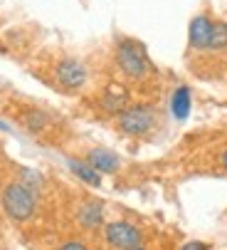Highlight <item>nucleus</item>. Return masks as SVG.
I'll list each match as a JSON object with an SVG mask.
<instances>
[{
    "instance_id": "2eb2a0df",
    "label": "nucleus",
    "mask_w": 227,
    "mask_h": 250,
    "mask_svg": "<svg viewBox=\"0 0 227 250\" xmlns=\"http://www.w3.org/2000/svg\"><path fill=\"white\" fill-rule=\"evenodd\" d=\"M180 250H210V245H205V243H200V240H190V243L180 245Z\"/></svg>"
},
{
    "instance_id": "dca6fc26",
    "label": "nucleus",
    "mask_w": 227,
    "mask_h": 250,
    "mask_svg": "<svg viewBox=\"0 0 227 250\" xmlns=\"http://www.w3.org/2000/svg\"><path fill=\"white\" fill-rule=\"evenodd\" d=\"M220 166H222V168L227 171V149H225V151L220 154Z\"/></svg>"
},
{
    "instance_id": "6e6552de",
    "label": "nucleus",
    "mask_w": 227,
    "mask_h": 250,
    "mask_svg": "<svg viewBox=\"0 0 227 250\" xmlns=\"http://www.w3.org/2000/svg\"><path fill=\"white\" fill-rule=\"evenodd\" d=\"M77 221L84 228H99L104 223V206L99 201H84L77 210Z\"/></svg>"
},
{
    "instance_id": "9d476101",
    "label": "nucleus",
    "mask_w": 227,
    "mask_h": 250,
    "mask_svg": "<svg viewBox=\"0 0 227 250\" xmlns=\"http://www.w3.org/2000/svg\"><path fill=\"white\" fill-rule=\"evenodd\" d=\"M67 166H69V171L77 176V178H82L84 184H89V186H101V173H96L87 161H79V159H67Z\"/></svg>"
},
{
    "instance_id": "4468645a",
    "label": "nucleus",
    "mask_w": 227,
    "mask_h": 250,
    "mask_svg": "<svg viewBox=\"0 0 227 250\" xmlns=\"http://www.w3.org/2000/svg\"><path fill=\"white\" fill-rule=\"evenodd\" d=\"M57 250H89V245H87V243H82V240H69V243L59 245Z\"/></svg>"
},
{
    "instance_id": "423d86ee",
    "label": "nucleus",
    "mask_w": 227,
    "mask_h": 250,
    "mask_svg": "<svg viewBox=\"0 0 227 250\" xmlns=\"http://www.w3.org/2000/svg\"><path fill=\"white\" fill-rule=\"evenodd\" d=\"M212 25L215 20H210L208 15H195L190 20V27H188V45H190V50H210Z\"/></svg>"
},
{
    "instance_id": "1a4fd4ad",
    "label": "nucleus",
    "mask_w": 227,
    "mask_h": 250,
    "mask_svg": "<svg viewBox=\"0 0 227 250\" xmlns=\"http://www.w3.org/2000/svg\"><path fill=\"white\" fill-rule=\"evenodd\" d=\"M126 106H129V94H126V89H121V87H109V89H106V94H104V99H101V109H104V112L119 117Z\"/></svg>"
},
{
    "instance_id": "f03ea898",
    "label": "nucleus",
    "mask_w": 227,
    "mask_h": 250,
    "mask_svg": "<svg viewBox=\"0 0 227 250\" xmlns=\"http://www.w3.org/2000/svg\"><path fill=\"white\" fill-rule=\"evenodd\" d=\"M116 64L131 80L146 77L148 69H151V62H148V55H146L143 45L136 42V40H129V38L119 40V45H116Z\"/></svg>"
},
{
    "instance_id": "ddd939ff",
    "label": "nucleus",
    "mask_w": 227,
    "mask_h": 250,
    "mask_svg": "<svg viewBox=\"0 0 227 250\" xmlns=\"http://www.w3.org/2000/svg\"><path fill=\"white\" fill-rule=\"evenodd\" d=\"M210 50L220 52V50H227V22L217 20L212 25V40H210Z\"/></svg>"
},
{
    "instance_id": "9b49d317",
    "label": "nucleus",
    "mask_w": 227,
    "mask_h": 250,
    "mask_svg": "<svg viewBox=\"0 0 227 250\" xmlns=\"http://www.w3.org/2000/svg\"><path fill=\"white\" fill-rule=\"evenodd\" d=\"M190 89L188 87H178L173 92V99H170V109H173V117L175 119H188L190 114Z\"/></svg>"
},
{
    "instance_id": "f8f14e48",
    "label": "nucleus",
    "mask_w": 227,
    "mask_h": 250,
    "mask_svg": "<svg viewBox=\"0 0 227 250\" xmlns=\"http://www.w3.org/2000/svg\"><path fill=\"white\" fill-rule=\"evenodd\" d=\"M22 122H25V126H27L30 131H42V129L50 124V117H47L45 112H40V109H27Z\"/></svg>"
},
{
    "instance_id": "f3484780",
    "label": "nucleus",
    "mask_w": 227,
    "mask_h": 250,
    "mask_svg": "<svg viewBox=\"0 0 227 250\" xmlns=\"http://www.w3.org/2000/svg\"><path fill=\"white\" fill-rule=\"evenodd\" d=\"M0 129H5V131H8V124H5V122H0Z\"/></svg>"
},
{
    "instance_id": "f257e3e1",
    "label": "nucleus",
    "mask_w": 227,
    "mask_h": 250,
    "mask_svg": "<svg viewBox=\"0 0 227 250\" xmlns=\"http://www.w3.org/2000/svg\"><path fill=\"white\" fill-rule=\"evenodd\" d=\"M3 210L8 213V218H13L15 223H25L35 216V208H37V191L30 188L22 181H13L3 188Z\"/></svg>"
},
{
    "instance_id": "39448f33",
    "label": "nucleus",
    "mask_w": 227,
    "mask_h": 250,
    "mask_svg": "<svg viewBox=\"0 0 227 250\" xmlns=\"http://www.w3.org/2000/svg\"><path fill=\"white\" fill-rule=\"evenodd\" d=\"M55 77H57V82H59L64 89L74 92V89H79V87L87 84L89 69H87V64H84L82 60L67 57V60H62V62L55 67Z\"/></svg>"
},
{
    "instance_id": "20e7f679",
    "label": "nucleus",
    "mask_w": 227,
    "mask_h": 250,
    "mask_svg": "<svg viewBox=\"0 0 227 250\" xmlns=\"http://www.w3.org/2000/svg\"><path fill=\"white\" fill-rule=\"evenodd\" d=\"M104 238L116 250H136L143 245V233L129 221H111L104 228Z\"/></svg>"
},
{
    "instance_id": "0eeeda50",
    "label": "nucleus",
    "mask_w": 227,
    "mask_h": 250,
    "mask_svg": "<svg viewBox=\"0 0 227 250\" xmlns=\"http://www.w3.org/2000/svg\"><path fill=\"white\" fill-rule=\"evenodd\" d=\"M84 161H87L96 173H116L119 166H121V161H119L116 154L109 151V149H101V146H99V149H92Z\"/></svg>"
},
{
    "instance_id": "7ed1b4c3",
    "label": "nucleus",
    "mask_w": 227,
    "mask_h": 250,
    "mask_svg": "<svg viewBox=\"0 0 227 250\" xmlns=\"http://www.w3.org/2000/svg\"><path fill=\"white\" fill-rule=\"evenodd\" d=\"M116 124L129 136H146L156 126V112L146 104H133V106H126L116 117Z\"/></svg>"
},
{
    "instance_id": "a211bd4d",
    "label": "nucleus",
    "mask_w": 227,
    "mask_h": 250,
    "mask_svg": "<svg viewBox=\"0 0 227 250\" xmlns=\"http://www.w3.org/2000/svg\"><path fill=\"white\" fill-rule=\"evenodd\" d=\"M136 250H143V248H136Z\"/></svg>"
}]
</instances>
